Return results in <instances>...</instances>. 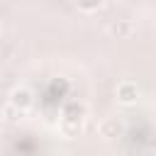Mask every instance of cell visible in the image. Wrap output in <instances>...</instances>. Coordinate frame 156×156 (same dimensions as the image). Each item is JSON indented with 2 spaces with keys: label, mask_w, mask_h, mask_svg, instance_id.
Masks as SVG:
<instances>
[{
  "label": "cell",
  "mask_w": 156,
  "mask_h": 156,
  "mask_svg": "<svg viewBox=\"0 0 156 156\" xmlns=\"http://www.w3.org/2000/svg\"><path fill=\"white\" fill-rule=\"evenodd\" d=\"M2 115H5V119H10V122H12V119H17V117H22L24 112H20L17 107H12V105L7 102V105L2 107Z\"/></svg>",
  "instance_id": "8992f818"
},
{
  "label": "cell",
  "mask_w": 156,
  "mask_h": 156,
  "mask_svg": "<svg viewBox=\"0 0 156 156\" xmlns=\"http://www.w3.org/2000/svg\"><path fill=\"white\" fill-rule=\"evenodd\" d=\"M136 98H139V88H136V83H132V80H122V83L117 85V100H119L122 105H132V102H136Z\"/></svg>",
  "instance_id": "7a4b0ae2"
},
{
  "label": "cell",
  "mask_w": 156,
  "mask_h": 156,
  "mask_svg": "<svg viewBox=\"0 0 156 156\" xmlns=\"http://www.w3.org/2000/svg\"><path fill=\"white\" fill-rule=\"evenodd\" d=\"M10 105H12V107H17L20 112H27V110L34 105V95H32V90H29V88H24V85L15 88V90L10 93Z\"/></svg>",
  "instance_id": "6da1fadb"
},
{
  "label": "cell",
  "mask_w": 156,
  "mask_h": 156,
  "mask_svg": "<svg viewBox=\"0 0 156 156\" xmlns=\"http://www.w3.org/2000/svg\"><path fill=\"white\" fill-rule=\"evenodd\" d=\"M122 119L119 117H107V119H102L100 122V127H98V132H100V136L102 139H115V136H119L122 134Z\"/></svg>",
  "instance_id": "3957f363"
},
{
  "label": "cell",
  "mask_w": 156,
  "mask_h": 156,
  "mask_svg": "<svg viewBox=\"0 0 156 156\" xmlns=\"http://www.w3.org/2000/svg\"><path fill=\"white\" fill-rule=\"evenodd\" d=\"M76 5L83 12H95V10H100L105 5V0H76Z\"/></svg>",
  "instance_id": "5b68a950"
},
{
  "label": "cell",
  "mask_w": 156,
  "mask_h": 156,
  "mask_svg": "<svg viewBox=\"0 0 156 156\" xmlns=\"http://www.w3.org/2000/svg\"><path fill=\"white\" fill-rule=\"evenodd\" d=\"M110 34L117 37V39H119V37H127V34H132V24L124 22V20H117V22L110 27Z\"/></svg>",
  "instance_id": "277c9868"
}]
</instances>
